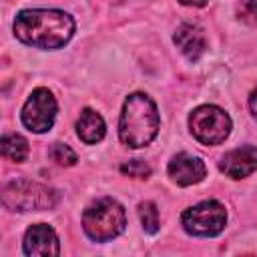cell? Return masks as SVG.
I'll use <instances>...</instances> for the list:
<instances>
[{"instance_id": "cell-13", "label": "cell", "mask_w": 257, "mask_h": 257, "mask_svg": "<svg viewBox=\"0 0 257 257\" xmlns=\"http://www.w3.org/2000/svg\"><path fill=\"white\" fill-rule=\"evenodd\" d=\"M0 147H2V155L14 163H22L28 157V143L22 135H16V133L4 135L0 141Z\"/></svg>"}, {"instance_id": "cell-2", "label": "cell", "mask_w": 257, "mask_h": 257, "mask_svg": "<svg viewBox=\"0 0 257 257\" xmlns=\"http://www.w3.org/2000/svg\"><path fill=\"white\" fill-rule=\"evenodd\" d=\"M159 131V112L155 102L145 92L126 96L118 120V137L131 149L147 147Z\"/></svg>"}, {"instance_id": "cell-14", "label": "cell", "mask_w": 257, "mask_h": 257, "mask_svg": "<svg viewBox=\"0 0 257 257\" xmlns=\"http://www.w3.org/2000/svg\"><path fill=\"white\" fill-rule=\"evenodd\" d=\"M139 215H141V221H143V229L151 235H155L159 231V209L155 203L151 201H145L139 205Z\"/></svg>"}, {"instance_id": "cell-7", "label": "cell", "mask_w": 257, "mask_h": 257, "mask_svg": "<svg viewBox=\"0 0 257 257\" xmlns=\"http://www.w3.org/2000/svg\"><path fill=\"white\" fill-rule=\"evenodd\" d=\"M56 118V100L48 88H36L22 106V122L32 133H46Z\"/></svg>"}, {"instance_id": "cell-9", "label": "cell", "mask_w": 257, "mask_h": 257, "mask_svg": "<svg viewBox=\"0 0 257 257\" xmlns=\"http://www.w3.org/2000/svg\"><path fill=\"white\" fill-rule=\"evenodd\" d=\"M219 169L231 179L249 177L251 173L257 171V147L247 145L225 153V157L219 163Z\"/></svg>"}, {"instance_id": "cell-3", "label": "cell", "mask_w": 257, "mask_h": 257, "mask_svg": "<svg viewBox=\"0 0 257 257\" xmlns=\"http://www.w3.org/2000/svg\"><path fill=\"white\" fill-rule=\"evenodd\" d=\"M124 225H126V215L122 205L108 197L94 201L82 213L84 233L98 243L118 237L124 231Z\"/></svg>"}, {"instance_id": "cell-10", "label": "cell", "mask_w": 257, "mask_h": 257, "mask_svg": "<svg viewBox=\"0 0 257 257\" xmlns=\"http://www.w3.org/2000/svg\"><path fill=\"white\" fill-rule=\"evenodd\" d=\"M24 253L26 255H42V257L58 255L60 245H58V237H56L54 229L46 223L32 225L24 235Z\"/></svg>"}, {"instance_id": "cell-18", "label": "cell", "mask_w": 257, "mask_h": 257, "mask_svg": "<svg viewBox=\"0 0 257 257\" xmlns=\"http://www.w3.org/2000/svg\"><path fill=\"white\" fill-rule=\"evenodd\" d=\"M249 108H251V114L257 118V86L251 90V96H249Z\"/></svg>"}, {"instance_id": "cell-12", "label": "cell", "mask_w": 257, "mask_h": 257, "mask_svg": "<svg viewBox=\"0 0 257 257\" xmlns=\"http://www.w3.org/2000/svg\"><path fill=\"white\" fill-rule=\"evenodd\" d=\"M76 133L80 137L82 143L86 145H96L102 141L104 133H106V126H104V120L102 116L92 110V108H84L76 120Z\"/></svg>"}, {"instance_id": "cell-5", "label": "cell", "mask_w": 257, "mask_h": 257, "mask_svg": "<svg viewBox=\"0 0 257 257\" xmlns=\"http://www.w3.org/2000/svg\"><path fill=\"white\" fill-rule=\"evenodd\" d=\"M189 126L201 145H221L231 133V118L223 108L203 104L191 112Z\"/></svg>"}, {"instance_id": "cell-15", "label": "cell", "mask_w": 257, "mask_h": 257, "mask_svg": "<svg viewBox=\"0 0 257 257\" xmlns=\"http://www.w3.org/2000/svg\"><path fill=\"white\" fill-rule=\"evenodd\" d=\"M50 159L54 161V163H58L60 167H72L78 159H76V153L68 147V145H64V143H54L52 145V149H50Z\"/></svg>"}, {"instance_id": "cell-4", "label": "cell", "mask_w": 257, "mask_h": 257, "mask_svg": "<svg viewBox=\"0 0 257 257\" xmlns=\"http://www.w3.org/2000/svg\"><path fill=\"white\" fill-rule=\"evenodd\" d=\"M58 201L54 189L34 181H12L2 191V203L10 211H40L50 209Z\"/></svg>"}, {"instance_id": "cell-17", "label": "cell", "mask_w": 257, "mask_h": 257, "mask_svg": "<svg viewBox=\"0 0 257 257\" xmlns=\"http://www.w3.org/2000/svg\"><path fill=\"white\" fill-rule=\"evenodd\" d=\"M239 18L247 24L257 26V0H241L239 2Z\"/></svg>"}, {"instance_id": "cell-16", "label": "cell", "mask_w": 257, "mask_h": 257, "mask_svg": "<svg viewBox=\"0 0 257 257\" xmlns=\"http://www.w3.org/2000/svg\"><path fill=\"white\" fill-rule=\"evenodd\" d=\"M120 171L124 175H128V177H135V179H147L151 175V167L145 161H139V159L120 165Z\"/></svg>"}, {"instance_id": "cell-11", "label": "cell", "mask_w": 257, "mask_h": 257, "mask_svg": "<svg viewBox=\"0 0 257 257\" xmlns=\"http://www.w3.org/2000/svg\"><path fill=\"white\" fill-rule=\"evenodd\" d=\"M177 48L189 58V60H199L207 48V40L203 30L197 24H181L173 36Z\"/></svg>"}, {"instance_id": "cell-1", "label": "cell", "mask_w": 257, "mask_h": 257, "mask_svg": "<svg viewBox=\"0 0 257 257\" xmlns=\"http://www.w3.org/2000/svg\"><path fill=\"white\" fill-rule=\"evenodd\" d=\"M12 28L20 42L42 50H56L72 38L74 20L62 10L34 8L18 12Z\"/></svg>"}, {"instance_id": "cell-8", "label": "cell", "mask_w": 257, "mask_h": 257, "mask_svg": "<svg viewBox=\"0 0 257 257\" xmlns=\"http://www.w3.org/2000/svg\"><path fill=\"white\" fill-rule=\"evenodd\" d=\"M169 177L181 185V187H189L195 183H201L207 175V167L199 157H193L189 153H179L169 161Z\"/></svg>"}, {"instance_id": "cell-6", "label": "cell", "mask_w": 257, "mask_h": 257, "mask_svg": "<svg viewBox=\"0 0 257 257\" xmlns=\"http://www.w3.org/2000/svg\"><path fill=\"white\" fill-rule=\"evenodd\" d=\"M187 233L195 237H215L225 229L227 211L219 201H203L187 209L181 217Z\"/></svg>"}, {"instance_id": "cell-19", "label": "cell", "mask_w": 257, "mask_h": 257, "mask_svg": "<svg viewBox=\"0 0 257 257\" xmlns=\"http://www.w3.org/2000/svg\"><path fill=\"white\" fill-rule=\"evenodd\" d=\"M179 2L185 6H205L209 0H179Z\"/></svg>"}]
</instances>
